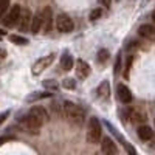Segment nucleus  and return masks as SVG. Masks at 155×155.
Instances as JSON below:
<instances>
[{
	"label": "nucleus",
	"instance_id": "obj_1",
	"mask_svg": "<svg viewBox=\"0 0 155 155\" xmlns=\"http://www.w3.org/2000/svg\"><path fill=\"white\" fill-rule=\"evenodd\" d=\"M62 118H67L71 126L79 127L84 123V110L79 106H76V104H73V102H70V101H64Z\"/></svg>",
	"mask_w": 155,
	"mask_h": 155
},
{
	"label": "nucleus",
	"instance_id": "obj_2",
	"mask_svg": "<svg viewBox=\"0 0 155 155\" xmlns=\"http://www.w3.org/2000/svg\"><path fill=\"white\" fill-rule=\"evenodd\" d=\"M20 126L25 132H28V134H37L39 132V129H41L44 126V123L37 118L36 115H33L31 112L27 113V116H23V118L20 120Z\"/></svg>",
	"mask_w": 155,
	"mask_h": 155
},
{
	"label": "nucleus",
	"instance_id": "obj_3",
	"mask_svg": "<svg viewBox=\"0 0 155 155\" xmlns=\"http://www.w3.org/2000/svg\"><path fill=\"white\" fill-rule=\"evenodd\" d=\"M101 134H102V129H101V123L98 121V118H90L88 121V130H87V143L90 144H96L99 143L101 140Z\"/></svg>",
	"mask_w": 155,
	"mask_h": 155
},
{
	"label": "nucleus",
	"instance_id": "obj_4",
	"mask_svg": "<svg viewBox=\"0 0 155 155\" xmlns=\"http://www.w3.org/2000/svg\"><path fill=\"white\" fill-rule=\"evenodd\" d=\"M53 61H54V54H48V56H44L39 61H36L34 65H33V70H31L33 74H41L45 68H48L51 64H53Z\"/></svg>",
	"mask_w": 155,
	"mask_h": 155
},
{
	"label": "nucleus",
	"instance_id": "obj_5",
	"mask_svg": "<svg viewBox=\"0 0 155 155\" xmlns=\"http://www.w3.org/2000/svg\"><path fill=\"white\" fill-rule=\"evenodd\" d=\"M56 28L62 33H70L73 31V20L67 14H59L56 17Z\"/></svg>",
	"mask_w": 155,
	"mask_h": 155
},
{
	"label": "nucleus",
	"instance_id": "obj_6",
	"mask_svg": "<svg viewBox=\"0 0 155 155\" xmlns=\"http://www.w3.org/2000/svg\"><path fill=\"white\" fill-rule=\"evenodd\" d=\"M51 19H53V12H51V8L50 6H45L41 12V20H42V30L45 33L50 31L51 28Z\"/></svg>",
	"mask_w": 155,
	"mask_h": 155
},
{
	"label": "nucleus",
	"instance_id": "obj_7",
	"mask_svg": "<svg viewBox=\"0 0 155 155\" xmlns=\"http://www.w3.org/2000/svg\"><path fill=\"white\" fill-rule=\"evenodd\" d=\"M19 17H20V6L19 5H14L12 9L9 11V14L5 17V25L6 27H12V25H16L19 22Z\"/></svg>",
	"mask_w": 155,
	"mask_h": 155
},
{
	"label": "nucleus",
	"instance_id": "obj_8",
	"mask_svg": "<svg viewBox=\"0 0 155 155\" xmlns=\"http://www.w3.org/2000/svg\"><path fill=\"white\" fill-rule=\"evenodd\" d=\"M116 95H118V99L123 102V104H129L132 101V93L124 84H120L116 87Z\"/></svg>",
	"mask_w": 155,
	"mask_h": 155
},
{
	"label": "nucleus",
	"instance_id": "obj_9",
	"mask_svg": "<svg viewBox=\"0 0 155 155\" xmlns=\"http://www.w3.org/2000/svg\"><path fill=\"white\" fill-rule=\"evenodd\" d=\"M138 34L141 37L147 39V41H155V27L153 25H149V23H144L138 28Z\"/></svg>",
	"mask_w": 155,
	"mask_h": 155
},
{
	"label": "nucleus",
	"instance_id": "obj_10",
	"mask_svg": "<svg viewBox=\"0 0 155 155\" xmlns=\"http://www.w3.org/2000/svg\"><path fill=\"white\" fill-rule=\"evenodd\" d=\"M88 74H90L88 64L84 62L82 59H78V61H76V76L81 78V79H84V78H87Z\"/></svg>",
	"mask_w": 155,
	"mask_h": 155
},
{
	"label": "nucleus",
	"instance_id": "obj_11",
	"mask_svg": "<svg viewBox=\"0 0 155 155\" xmlns=\"http://www.w3.org/2000/svg\"><path fill=\"white\" fill-rule=\"evenodd\" d=\"M101 149L104 153H109V155H115V153H118V147H116L115 144V141H112L110 138H104L102 140V144H101Z\"/></svg>",
	"mask_w": 155,
	"mask_h": 155
},
{
	"label": "nucleus",
	"instance_id": "obj_12",
	"mask_svg": "<svg viewBox=\"0 0 155 155\" xmlns=\"http://www.w3.org/2000/svg\"><path fill=\"white\" fill-rule=\"evenodd\" d=\"M73 65H74V62H73L71 54L65 51V53L62 54V58H61V68H62L64 71H70V70L73 68Z\"/></svg>",
	"mask_w": 155,
	"mask_h": 155
},
{
	"label": "nucleus",
	"instance_id": "obj_13",
	"mask_svg": "<svg viewBox=\"0 0 155 155\" xmlns=\"http://www.w3.org/2000/svg\"><path fill=\"white\" fill-rule=\"evenodd\" d=\"M106 126H107V127L110 129V132H112V134H113V135H115L116 138H118V140L121 141V144H123V146L126 147V150H127V152H130V153H135V149H134L132 146H129V143H127V141H126V140H124V138H123V137H121L120 134H118V130H116V129H115V127H113V126H112L110 123H106Z\"/></svg>",
	"mask_w": 155,
	"mask_h": 155
},
{
	"label": "nucleus",
	"instance_id": "obj_14",
	"mask_svg": "<svg viewBox=\"0 0 155 155\" xmlns=\"http://www.w3.org/2000/svg\"><path fill=\"white\" fill-rule=\"evenodd\" d=\"M109 96H110V84H109V81H102L98 87V98L109 99Z\"/></svg>",
	"mask_w": 155,
	"mask_h": 155
},
{
	"label": "nucleus",
	"instance_id": "obj_15",
	"mask_svg": "<svg viewBox=\"0 0 155 155\" xmlns=\"http://www.w3.org/2000/svg\"><path fill=\"white\" fill-rule=\"evenodd\" d=\"M138 137L143 141H149L153 137V130L149 126H141V127H138Z\"/></svg>",
	"mask_w": 155,
	"mask_h": 155
},
{
	"label": "nucleus",
	"instance_id": "obj_16",
	"mask_svg": "<svg viewBox=\"0 0 155 155\" xmlns=\"http://www.w3.org/2000/svg\"><path fill=\"white\" fill-rule=\"evenodd\" d=\"M31 11H25L23 12V16L22 17H19V20H20V30L23 31V30H27V28H31Z\"/></svg>",
	"mask_w": 155,
	"mask_h": 155
},
{
	"label": "nucleus",
	"instance_id": "obj_17",
	"mask_svg": "<svg viewBox=\"0 0 155 155\" xmlns=\"http://www.w3.org/2000/svg\"><path fill=\"white\" fill-rule=\"evenodd\" d=\"M41 30H42V20H41V14H36V16L31 19V33L37 34Z\"/></svg>",
	"mask_w": 155,
	"mask_h": 155
},
{
	"label": "nucleus",
	"instance_id": "obj_18",
	"mask_svg": "<svg viewBox=\"0 0 155 155\" xmlns=\"http://www.w3.org/2000/svg\"><path fill=\"white\" fill-rule=\"evenodd\" d=\"M53 93H50V92H42V93H33V95H30L28 98H27V101L28 102H33V101H36V99H44V98H50Z\"/></svg>",
	"mask_w": 155,
	"mask_h": 155
},
{
	"label": "nucleus",
	"instance_id": "obj_19",
	"mask_svg": "<svg viewBox=\"0 0 155 155\" xmlns=\"http://www.w3.org/2000/svg\"><path fill=\"white\" fill-rule=\"evenodd\" d=\"M9 39H11V42H14L17 45H27L28 44V39H25L19 34H12V36H9Z\"/></svg>",
	"mask_w": 155,
	"mask_h": 155
},
{
	"label": "nucleus",
	"instance_id": "obj_20",
	"mask_svg": "<svg viewBox=\"0 0 155 155\" xmlns=\"http://www.w3.org/2000/svg\"><path fill=\"white\" fill-rule=\"evenodd\" d=\"M62 87L67 88V90H73V88H76V81L73 78H65V79L62 81Z\"/></svg>",
	"mask_w": 155,
	"mask_h": 155
},
{
	"label": "nucleus",
	"instance_id": "obj_21",
	"mask_svg": "<svg viewBox=\"0 0 155 155\" xmlns=\"http://www.w3.org/2000/svg\"><path fill=\"white\" fill-rule=\"evenodd\" d=\"M44 87L48 88V90H58L59 88V84L56 81H53V79H45L44 81Z\"/></svg>",
	"mask_w": 155,
	"mask_h": 155
},
{
	"label": "nucleus",
	"instance_id": "obj_22",
	"mask_svg": "<svg viewBox=\"0 0 155 155\" xmlns=\"http://www.w3.org/2000/svg\"><path fill=\"white\" fill-rule=\"evenodd\" d=\"M8 6H9V0H0V17H2V14L6 12Z\"/></svg>",
	"mask_w": 155,
	"mask_h": 155
},
{
	"label": "nucleus",
	"instance_id": "obj_23",
	"mask_svg": "<svg viewBox=\"0 0 155 155\" xmlns=\"http://www.w3.org/2000/svg\"><path fill=\"white\" fill-rule=\"evenodd\" d=\"M107 59H109V51L107 50H101L98 53V61L99 62H106Z\"/></svg>",
	"mask_w": 155,
	"mask_h": 155
},
{
	"label": "nucleus",
	"instance_id": "obj_24",
	"mask_svg": "<svg viewBox=\"0 0 155 155\" xmlns=\"http://www.w3.org/2000/svg\"><path fill=\"white\" fill-rule=\"evenodd\" d=\"M101 16H102V11H101V8H98V9H93V11H92L90 19H92V20H98Z\"/></svg>",
	"mask_w": 155,
	"mask_h": 155
},
{
	"label": "nucleus",
	"instance_id": "obj_25",
	"mask_svg": "<svg viewBox=\"0 0 155 155\" xmlns=\"http://www.w3.org/2000/svg\"><path fill=\"white\" fill-rule=\"evenodd\" d=\"M130 64H132V56L127 58V62H126V70H124V76L127 78L129 76V68H130Z\"/></svg>",
	"mask_w": 155,
	"mask_h": 155
},
{
	"label": "nucleus",
	"instance_id": "obj_26",
	"mask_svg": "<svg viewBox=\"0 0 155 155\" xmlns=\"http://www.w3.org/2000/svg\"><path fill=\"white\" fill-rule=\"evenodd\" d=\"M121 68V56L118 54V58H116V62H115V73H118Z\"/></svg>",
	"mask_w": 155,
	"mask_h": 155
},
{
	"label": "nucleus",
	"instance_id": "obj_27",
	"mask_svg": "<svg viewBox=\"0 0 155 155\" xmlns=\"http://www.w3.org/2000/svg\"><path fill=\"white\" fill-rule=\"evenodd\" d=\"M9 116V110H6V112H3V113H0V124H2L6 118Z\"/></svg>",
	"mask_w": 155,
	"mask_h": 155
},
{
	"label": "nucleus",
	"instance_id": "obj_28",
	"mask_svg": "<svg viewBox=\"0 0 155 155\" xmlns=\"http://www.w3.org/2000/svg\"><path fill=\"white\" fill-rule=\"evenodd\" d=\"M11 140H12V137H2V138H0V146L8 143V141H11Z\"/></svg>",
	"mask_w": 155,
	"mask_h": 155
},
{
	"label": "nucleus",
	"instance_id": "obj_29",
	"mask_svg": "<svg viewBox=\"0 0 155 155\" xmlns=\"http://www.w3.org/2000/svg\"><path fill=\"white\" fill-rule=\"evenodd\" d=\"M5 58H6V51H5L3 48H0V62H3Z\"/></svg>",
	"mask_w": 155,
	"mask_h": 155
},
{
	"label": "nucleus",
	"instance_id": "obj_30",
	"mask_svg": "<svg viewBox=\"0 0 155 155\" xmlns=\"http://www.w3.org/2000/svg\"><path fill=\"white\" fill-rule=\"evenodd\" d=\"M110 2H112V0H99V3L104 5V6H107V8L110 6Z\"/></svg>",
	"mask_w": 155,
	"mask_h": 155
},
{
	"label": "nucleus",
	"instance_id": "obj_31",
	"mask_svg": "<svg viewBox=\"0 0 155 155\" xmlns=\"http://www.w3.org/2000/svg\"><path fill=\"white\" fill-rule=\"evenodd\" d=\"M2 36H5V31H2V30H0V37H2Z\"/></svg>",
	"mask_w": 155,
	"mask_h": 155
},
{
	"label": "nucleus",
	"instance_id": "obj_32",
	"mask_svg": "<svg viewBox=\"0 0 155 155\" xmlns=\"http://www.w3.org/2000/svg\"><path fill=\"white\" fill-rule=\"evenodd\" d=\"M152 19H153V22H155V11L152 12Z\"/></svg>",
	"mask_w": 155,
	"mask_h": 155
},
{
	"label": "nucleus",
	"instance_id": "obj_33",
	"mask_svg": "<svg viewBox=\"0 0 155 155\" xmlns=\"http://www.w3.org/2000/svg\"><path fill=\"white\" fill-rule=\"evenodd\" d=\"M153 123H155V118H153Z\"/></svg>",
	"mask_w": 155,
	"mask_h": 155
}]
</instances>
